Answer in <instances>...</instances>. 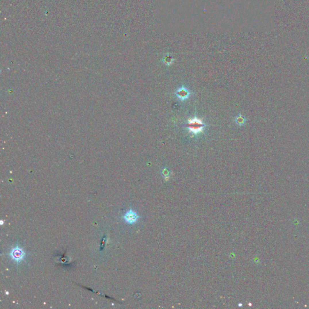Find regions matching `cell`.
<instances>
[{"label":"cell","mask_w":309,"mask_h":309,"mask_svg":"<svg viewBox=\"0 0 309 309\" xmlns=\"http://www.w3.org/2000/svg\"><path fill=\"white\" fill-rule=\"evenodd\" d=\"M26 253L22 247L18 244L12 248L9 253V256L12 260L15 262L17 264H19L26 257Z\"/></svg>","instance_id":"1"},{"label":"cell","mask_w":309,"mask_h":309,"mask_svg":"<svg viewBox=\"0 0 309 309\" xmlns=\"http://www.w3.org/2000/svg\"><path fill=\"white\" fill-rule=\"evenodd\" d=\"M205 126V124H203L201 121L196 117L191 120L189 123L186 125L187 128L189 129L190 132H192L195 134L202 132Z\"/></svg>","instance_id":"2"},{"label":"cell","mask_w":309,"mask_h":309,"mask_svg":"<svg viewBox=\"0 0 309 309\" xmlns=\"http://www.w3.org/2000/svg\"><path fill=\"white\" fill-rule=\"evenodd\" d=\"M123 219L126 223L129 225H134V224L137 223V222L140 219V216L131 208L127 211L124 216H123Z\"/></svg>","instance_id":"3"},{"label":"cell","mask_w":309,"mask_h":309,"mask_svg":"<svg viewBox=\"0 0 309 309\" xmlns=\"http://www.w3.org/2000/svg\"><path fill=\"white\" fill-rule=\"evenodd\" d=\"M175 94L178 99L182 101H185L190 97V93L189 90L184 86H182L179 88L176 91Z\"/></svg>","instance_id":"4"},{"label":"cell","mask_w":309,"mask_h":309,"mask_svg":"<svg viewBox=\"0 0 309 309\" xmlns=\"http://www.w3.org/2000/svg\"><path fill=\"white\" fill-rule=\"evenodd\" d=\"M246 118L241 114H239L238 116L235 118V122L239 126H243L246 123Z\"/></svg>","instance_id":"5"},{"label":"cell","mask_w":309,"mask_h":309,"mask_svg":"<svg viewBox=\"0 0 309 309\" xmlns=\"http://www.w3.org/2000/svg\"><path fill=\"white\" fill-rule=\"evenodd\" d=\"M170 171L167 168L164 167L162 168V170H161V175L165 179L168 178L170 176Z\"/></svg>","instance_id":"6"},{"label":"cell","mask_w":309,"mask_h":309,"mask_svg":"<svg viewBox=\"0 0 309 309\" xmlns=\"http://www.w3.org/2000/svg\"><path fill=\"white\" fill-rule=\"evenodd\" d=\"M242 306H243V305H242V304H241V303L239 304V307H241Z\"/></svg>","instance_id":"7"}]
</instances>
